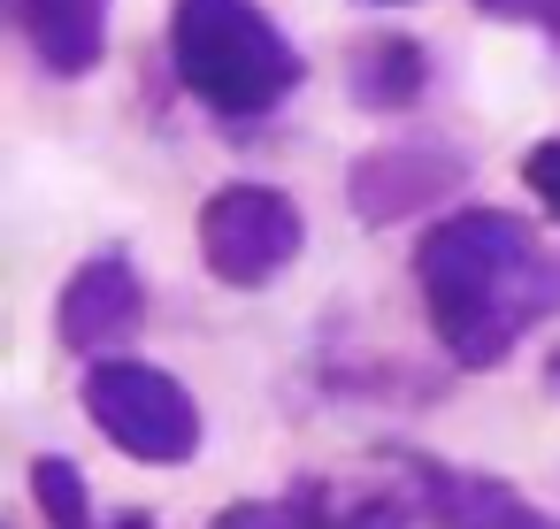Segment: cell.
I'll use <instances>...</instances> for the list:
<instances>
[{
    "instance_id": "obj_2",
    "label": "cell",
    "mask_w": 560,
    "mask_h": 529,
    "mask_svg": "<svg viewBox=\"0 0 560 529\" xmlns=\"http://www.w3.org/2000/svg\"><path fill=\"white\" fill-rule=\"evenodd\" d=\"M170 70L223 124L277 116L307 78L300 47L261 0H170Z\"/></svg>"
},
{
    "instance_id": "obj_8",
    "label": "cell",
    "mask_w": 560,
    "mask_h": 529,
    "mask_svg": "<svg viewBox=\"0 0 560 529\" xmlns=\"http://www.w3.org/2000/svg\"><path fill=\"white\" fill-rule=\"evenodd\" d=\"M108 9L116 0H9V24L47 78H93L108 62Z\"/></svg>"
},
{
    "instance_id": "obj_12",
    "label": "cell",
    "mask_w": 560,
    "mask_h": 529,
    "mask_svg": "<svg viewBox=\"0 0 560 529\" xmlns=\"http://www.w3.org/2000/svg\"><path fill=\"white\" fill-rule=\"evenodd\" d=\"M522 185L552 208V223H560V139H537L529 154H522Z\"/></svg>"
},
{
    "instance_id": "obj_14",
    "label": "cell",
    "mask_w": 560,
    "mask_h": 529,
    "mask_svg": "<svg viewBox=\"0 0 560 529\" xmlns=\"http://www.w3.org/2000/svg\"><path fill=\"white\" fill-rule=\"evenodd\" d=\"M483 16H499V24H560V0H476Z\"/></svg>"
},
{
    "instance_id": "obj_15",
    "label": "cell",
    "mask_w": 560,
    "mask_h": 529,
    "mask_svg": "<svg viewBox=\"0 0 560 529\" xmlns=\"http://www.w3.org/2000/svg\"><path fill=\"white\" fill-rule=\"evenodd\" d=\"M116 529H154V514H124V521H116Z\"/></svg>"
},
{
    "instance_id": "obj_7",
    "label": "cell",
    "mask_w": 560,
    "mask_h": 529,
    "mask_svg": "<svg viewBox=\"0 0 560 529\" xmlns=\"http://www.w3.org/2000/svg\"><path fill=\"white\" fill-rule=\"evenodd\" d=\"M147 322V284L124 254H93L78 261V277L62 284V307H55V330L70 353L85 361H124V345L139 338Z\"/></svg>"
},
{
    "instance_id": "obj_13",
    "label": "cell",
    "mask_w": 560,
    "mask_h": 529,
    "mask_svg": "<svg viewBox=\"0 0 560 529\" xmlns=\"http://www.w3.org/2000/svg\"><path fill=\"white\" fill-rule=\"evenodd\" d=\"M215 529H300V514L277 506V498H246V506H223Z\"/></svg>"
},
{
    "instance_id": "obj_5",
    "label": "cell",
    "mask_w": 560,
    "mask_h": 529,
    "mask_svg": "<svg viewBox=\"0 0 560 529\" xmlns=\"http://www.w3.org/2000/svg\"><path fill=\"white\" fill-rule=\"evenodd\" d=\"M460 177H468V162H460L453 146L399 139V146H369V154H353V169H346V200H353V215H361L369 231H384V223H407V215L438 208L445 192H460Z\"/></svg>"
},
{
    "instance_id": "obj_6",
    "label": "cell",
    "mask_w": 560,
    "mask_h": 529,
    "mask_svg": "<svg viewBox=\"0 0 560 529\" xmlns=\"http://www.w3.org/2000/svg\"><path fill=\"white\" fill-rule=\"evenodd\" d=\"M399 491H407L415 521H430V529H552L514 483L430 460V452H399Z\"/></svg>"
},
{
    "instance_id": "obj_9",
    "label": "cell",
    "mask_w": 560,
    "mask_h": 529,
    "mask_svg": "<svg viewBox=\"0 0 560 529\" xmlns=\"http://www.w3.org/2000/svg\"><path fill=\"white\" fill-rule=\"evenodd\" d=\"M422 85H430V55H422L407 32L369 39V47H353V62H346V93H353L361 108H415Z\"/></svg>"
},
{
    "instance_id": "obj_4",
    "label": "cell",
    "mask_w": 560,
    "mask_h": 529,
    "mask_svg": "<svg viewBox=\"0 0 560 529\" xmlns=\"http://www.w3.org/2000/svg\"><path fill=\"white\" fill-rule=\"evenodd\" d=\"M300 246H307V215L277 185H223L200 208V261L238 292L284 277L300 261Z\"/></svg>"
},
{
    "instance_id": "obj_10",
    "label": "cell",
    "mask_w": 560,
    "mask_h": 529,
    "mask_svg": "<svg viewBox=\"0 0 560 529\" xmlns=\"http://www.w3.org/2000/svg\"><path fill=\"white\" fill-rule=\"evenodd\" d=\"M292 514H300V529H415L407 491H338V483H300Z\"/></svg>"
},
{
    "instance_id": "obj_16",
    "label": "cell",
    "mask_w": 560,
    "mask_h": 529,
    "mask_svg": "<svg viewBox=\"0 0 560 529\" xmlns=\"http://www.w3.org/2000/svg\"><path fill=\"white\" fill-rule=\"evenodd\" d=\"M545 384H552V391H560V345H552V361H545Z\"/></svg>"
},
{
    "instance_id": "obj_3",
    "label": "cell",
    "mask_w": 560,
    "mask_h": 529,
    "mask_svg": "<svg viewBox=\"0 0 560 529\" xmlns=\"http://www.w3.org/2000/svg\"><path fill=\"white\" fill-rule=\"evenodd\" d=\"M85 414H93V430H101L116 452L154 460V468L192 460V445H200V407H192V391H185L170 368H147V361H93V376H85Z\"/></svg>"
},
{
    "instance_id": "obj_11",
    "label": "cell",
    "mask_w": 560,
    "mask_h": 529,
    "mask_svg": "<svg viewBox=\"0 0 560 529\" xmlns=\"http://www.w3.org/2000/svg\"><path fill=\"white\" fill-rule=\"evenodd\" d=\"M32 498H39L47 529H93V491H85L78 460H62V452H39V460H32Z\"/></svg>"
},
{
    "instance_id": "obj_1",
    "label": "cell",
    "mask_w": 560,
    "mask_h": 529,
    "mask_svg": "<svg viewBox=\"0 0 560 529\" xmlns=\"http://www.w3.org/2000/svg\"><path fill=\"white\" fill-rule=\"evenodd\" d=\"M415 284L453 368H499L514 338L560 307V254L506 208H460L415 246Z\"/></svg>"
},
{
    "instance_id": "obj_17",
    "label": "cell",
    "mask_w": 560,
    "mask_h": 529,
    "mask_svg": "<svg viewBox=\"0 0 560 529\" xmlns=\"http://www.w3.org/2000/svg\"><path fill=\"white\" fill-rule=\"evenodd\" d=\"M361 9H407V0H361Z\"/></svg>"
}]
</instances>
